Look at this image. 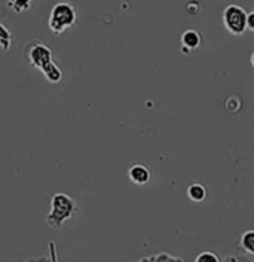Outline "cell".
I'll list each match as a JSON object with an SVG mask.
<instances>
[{
	"mask_svg": "<svg viewBox=\"0 0 254 262\" xmlns=\"http://www.w3.org/2000/svg\"><path fill=\"white\" fill-rule=\"evenodd\" d=\"M76 23V11L70 3H57L49 15V30L54 34H63L68 27L75 26Z\"/></svg>",
	"mask_w": 254,
	"mask_h": 262,
	"instance_id": "obj_1",
	"label": "cell"
},
{
	"mask_svg": "<svg viewBox=\"0 0 254 262\" xmlns=\"http://www.w3.org/2000/svg\"><path fill=\"white\" fill-rule=\"evenodd\" d=\"M75 210V201L65 194H55L52 196V209L48 214V224L52 228H61L63 222L68 219Z\"/></svg>",
	"mask_w": 254,
	"mask_h": 262,
	"instance_id": "obj_2",
	"label": "cell"
},
{
	"mask_svg": "<svg viewBox=\"0 0 254 262\" xmlns=\"http://www.w3.org/2000/svg\"><path fill=\"white\" fill-rule=\"evenodd\" d=\"M222 21L226 30L234 36H241L247 30V12L238 5L226 6L223 11Z\"/></svg>",
	"mask_w": 254,
	"mask_h": 262,
	"instance_id": "obj_3",
	"label": "cell"
},
{
	"mask_svg": "<svg viewBox=\"0 0 254 262\" xmlns=\"http://www.w3.org/2000/svg\"><path fill=\"white\" fill-rule=\"evenodd\" d=\"M27 55H29L30 64L36 69H39V70H43L49 63L54 61L52 60V51L40 42H36L34 47H30Z\"/></svg>",
	"mask_w": 254,
	"mask_h": 262,
	"instance_id": "obj_4",
	"label": "cell"
},
{
	"mask_svg": "<svg viewBox=\"0 0 254 262\" xmlns=\"http://www.w3.org/2000/svg\"><path fill=\"white\" fill-rule=\"evenodd\" d=\"M128 178L135 185H146L150 180V171L143 164H134L128 171Z\"/></svg>",
	"mask_w": 254,
	"mask_h": 262,
	"instance_id": "obj_5",
	"label": "cell"
},
{
	"mask_svg": "<svg viewBox=\"0 0 254 262\" xmlns=\"http://www.w3.org/2000/svg\"><path fill=\"white\" fill-rule=\"evenodd\" d=\"M183 52H191L192 49H198L201 45V34L196 30H186L181 34Z\"/></svg>",
	"mask_w": 254,
	"mask_h": 262,
	"instance_id": "obj_6",
	"label": "cell"
},
{
	"mask_svg": "<svg viewBox=\"0 0 254 262\" xmlns=\"http://www.w3.org/2000/svg\"><path fill=\"white\" fill-rule=\"evenodd\" d=\"M188 196L193 203H202L206 198V188L202 183H192L188 188Z\"/></svg>",
	"mask_w": 254,
	"mask_h": 262,
	"instance_id": "obj_7",
	"label": "cell"
},
{
	"mask_svg": "<svg viewBox=\"0 0 254 262\" xmlns=\"http://www.w3.org/2000/svg\"><path fill=\"white\" fill-rule=\"evenodd\" d=\"M42 73H43V75H45V78H47L49 82H52V83L60 82L61 81V78H63V72H61V69L55 64L54 61H52V63H49V64L42 70Z\"/></svg>",
	"mask_w": 254,
	"mask_h": 262,
	"instance_id": "obj_8",
	"label": "cell"
},
{
	"mask_svg": "<svg viewBox=\"0 0 254 262\" xmlns=\"http://www.w3.org/2000/svg\"><path fill=\"white\" fill-rule=\"evenodd\" d=\"M241 247L244 249V252L254 255V229L245 231L241 237Z\"/></svg>",
	"mask_w": 254,
	"mask_h": 262,
	"instance_id": "obj_9",
	"label": "cell"
},
{
	"mask_svg": "<svg viewBox=\"0 0 254 262\" xmlns=\"http://www.w3.org/2000/svg\"><path fill=\"white\" fill-rule=\"evenodd\" d=\"M12 40H14V36L11 34V32L3 24H0V47L5 51H8L11 43H12Z\"/></svg>",
	"mask_w": 254,
	"mask_h": 262,
	"instance_id": "obj_10",
	"label": "cell"
},
{
	"mask_svg": "<svg viewBox=\"0 0 254 262\" xmlns=\"http://www.w3.org/2000/svg\"><path fill=\"white\" fill-rule=\"evenodd\" d=\"M195 262H220L219 256L213 252H202L196 256Z\"/></svg>",
	"mask_w": 254,
	"mask_h": 262,
	"instance_id": "obj_11",
	"label": "cell"
},
{
	"mask_svg": "<svg viewBox=\"0 0 254 262\" xmlns=\"http://www.w3.org/2000/svg\"><path fill=\"white\" fill-rule=\"evenodd\" d=\"M11 8H14L15 12H22L26 9H29L32 6V2H22V0H14V2H9L8 3Z\"/></svg>",
	"mask_w": 254,
	"mask_h": 262,
	"instance_id": "obj_12",
	"label": "cell"
},
{
	"mask_svg": "<svg viewBox=\"0 0 254 262\" xmlns=\"http://www.w3.org/2000/svg\"><path fill=\"white\" fill-rule=\"evenodd\" d=\"M247 30L254 32V9L250 14H247Z\"/></svg>",
	"mask_w": 254,
	"mask_h": 262,
	"instance_id": "obj_13",
	"label": "cell"
},
{
	"mask_svg": "<svg viewBox=\"0 0 254 262\" xmlns=\"http://www.w3.org/2000/svg\"><path fill=\"white\" fill-rule=\"evenodd\" d=\"M251 64H253V67H254V52L251 54Z\"/></svg>",
	"mask_w": 254,
	"mask_h": 262,
	"instance_id": "obj_14",
	"label": "cell"
}]
</instances>
